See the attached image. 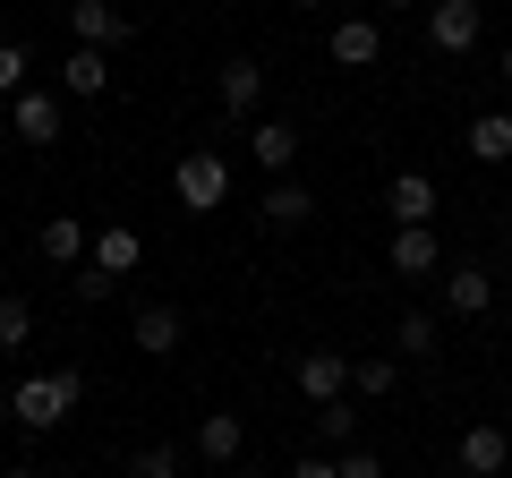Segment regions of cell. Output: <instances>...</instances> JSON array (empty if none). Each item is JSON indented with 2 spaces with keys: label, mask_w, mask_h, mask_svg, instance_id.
<instances>
[{
  "label": "cell",
  "mask_w": 512,
  "mask_h": 478,
  "mask_svg": "<svg viewBox=\"0 0 512 478\" xmlns=\"http://www.w3.org/2000/svg\"><path fill=\"white\" fill-rule=\"evenodd\" d=\"M86 402V368H52V376H26L18 393H9V410H18V427L26 436H52L69 410Z\"/></svg>",
  "instance_id": "6da1fadb"
},
{
  "label": "cell",
  "mask_w": 512,
  "mask_h": 478,
  "mask_svg": "<svg viewBox=\"0 0 512 478\" xmlns=\"http://www.w3.org/2000/svg\"><path fill=\"white\" fill-rule=\"evenodd\" d=\"M171 197H180L188 214H214V205H231V154H222V146L180 154V171H171Z\"/></svg>",
  "instance_id": "7a4b0ae2"
},
{
  "label": "cell",
  "mask_w": 512,
  "mask_h": 478,
  "mask_svg": "<svg viewBox=\"0 0 512 478\" xmlns=\"http://www.w3.org/2000/svg\"><path fill=\"white\" fill-rule=\"evenodd\" d=\"M291 385H299V402H316V410H325V402H342V393H350V350L308 342V350L291 359Z\"/></svg>",
  "instance_id": "3957f363"
},
{
  "label": "cell",
  "mask_w": 512,
  "mask_h": 478,
  "mask_svg": "<svg viewBox=\"0 0 512 478\" xmlns=\"http://www.w3.org/2000/svg\"><path fill=\"white\" fill-rule=\"evenodd\" d=\"M478 35H487V9H478V0H427V43H436L444 60L478 52Z\"/></svg>",
  "instance_id": "277c9868"
},
{
  "label": "cell",
  "mask_w": 512,
  "mask_h": 478,
  "mask_svg": "<svg viewBox=\"0 0 512 478\" xmlns=\"http://www.w3.org/2000/svg\"><path fill=\"white\" fill-rule=\"evenodd\" d=\"M128 35H137V18H128L120 0H69V43H86V52H120Z\"/></svg>",
  "instance_id": "5b68a950"
},
{
  "label": "cell",
  "mask_w": 512,
  "mask_h": 478,
  "mask_svg": "<svg viewBox=\"0 0 512 478\" xmlns=\"http://www.w3.org/2000/svg\"><path fill=\"white\" fill-rule=\"evenodd\" d=\"M436 180H427V171H393V180H384V214L402 222V231H436Z\"/></svg>",
  "instance_id": "8992f818"
},
{
  "label": "cell",
  "mask_w": 512,
  "mask_h": 478,
  "mask_svg": "<svg viewBox=\"0 0 512 478\" xmlns=\"http://www.w3.org/2000/svg\"><path fill=\"white\" fill-rule=\"evenodd\" d=\"M495 291H504L495 265H478V257H453V265H444V308H453V316H487Z\"/></svg>",
  "instance_id": "52a82bcc"
},
{
  "label": "cell",
  "mask_w": 512,
  "mask_h": 478,
  "mask_svg": "<svg viewBox=\"0 0 512 478\" xmlns=\"http://www.w3.org/2000/svg\"><path fill=\"white\" fill-rule=\"evenodd\" d=\"M60 103H69V94H43V86H26L18 103H9V129H18V146H60Z\"/></svg>",
  "instance_id": "ba28073f"
},
{
  "label": "cell",
  "mask_w": 512,
  "mask_h": 478,
  "mask_svg": "<svg viewBox=\"0 0 512 478\" xmlns=\"http://www.w3.org/2000/svg\"><path fill=\"white\" fill-rule=\"evenodd\" d=\"M180 308H171V299H146V308H137V316H128V342H137V350H146V359H171V350H180Z\"/></svg>",
  "instance_id": "9c48e42d"
},
{
  "label": "cell",
  "mask_w": 512,
  "mask_h": 478,
  "mask_svg": "<svg viewBox=\"0 0 512 478\" xmlns=\"http://www.w3.org/2000/svg\"><path fill=\"white\" fill-rule=\"evenodd\" d=\"M239 453H248V419H239V410H205V419H197V461L231 470Z\"/></svg>",
  "instance_id": "30bf717a"
},
{
  "label": "cell",
  "mask_w": 512,
  "mask_h": 478,
  "mask_svg": "<svg viewBox=\"0 0 512 478\" xmlns=\"http://www.w3.org/2000/svg\"><path fill=\"white\" fill-rule=\"evenodd\" d=\"M495 470H512V436L504 427H461V478H495Z\"/></svg>",
  "instance_id": "8fae6325"
},
{
  "label": "cell",
  "mask_w": 512,
  "mask_h": 478,
  "mask_svg": "<svg viewBox=\"0 0 512 478\" xmlns=\"http://www.w3.org/2000/svg\"><path fill=\"white\" fill-rule=\"evenodd\" d=\"M248 154H256V171L291 180V163H299V129H291V120H256V129H248Z\"/></svg>",
  "instance_id": "7c38bea8"
},
{
  "label": "cell",
  "mask_w": 512,
  "mask_h": 478,
  "mask_svg": "<svg viewBox=\"0 0 512 478\" xmlns=\"http://www.w3.org/2000/svg\"><path fill=\"white\" fill-rule=\"evenodd\" d=\"M325 52L342 60V69H376V60H384V26H376V18H342Z\"/></svg>",
  "instance_id": "4fadbf2b"
},
{
  "label": "cell",
  "mask_w": 512,
  "mask_h": 478,
  "mask_svg": "<svg viewBox=\"0 0 512 478\" xmlns=\"http://www.w3.org/2000/svg\"><path fill=\"white\" fill-rule=\"evenodd\" d=\"M103 86H111V52H86V43H69V60H60V94H69V103H94Z\"/></svg>",
  "instance_id": "5bb4252c"
},
{
  "label": "cell",
  "mask_w": 512,
  "mask_h": 478,
  "mask_svg": "<svg viewBox=\"0 0 512 478\" xmlns=\"http://www.w3.org/2000/svg\"><path fill=\"white\" fill-rule=\"evenodd\" d=\"M256 214H265V231H299V222L316 214V197H308V180H274L256 197Z\"/></svg>",
  "instance_id": "9a60e30c"
},
{
  "label": "cell",
  "mask_w": 512,
  "mask_h": 478,
  "mask_svg": "<svg viewBox=\"0 0 512 478\" xmlns=\"http://www.w3.org/2000/svg\"><path fill=\"white\" fill-rule=\"evenodd\" d=\"M35 248H43V265H86L94 257V239H86V222H77V214H52L35 231Z\"/></svg>",
  "instance_id": "2e32d148"
},
{
  "label": "cell",
  "mask_w": 512,
  "mask_h": 478,
  "mask_svg": "<svg viewBox=\"0 0 512 478\" xmlns=\"http://www.w3.org/2000/svg\"><path fill=\"white\" fill-rule=\"evenodd\" d=\"M137 257H146V239L128 231V222H103V231H94V257H86V265H103V274L120 282V274H137Z\"/></svg>",
  "instance_id": "e0dca14e"
},
{
  "label": "cell",
  "mask_w": 512,
  "mask_h": 478,
  "mask_svg": "<svg viewBox=\"0 0 512 478\" xmlns=\"http://www.w3.org/2000/svg\"><path fill=\"white\" fill-rule=\"evenodd\" d=\"M265 103V69L256 60H222V120H248Z\"/></svg>",
  "instance_id": "ac0fdd59"
},
{
  "label": "cell",
  "mask_w": 512,
  "mask_h": 478,
  "mask_svg": "<svg viewBox=\"0 0 512 478\" xmlns=\"http://www.w3.org/2000/svg\"><path fill=\"white\" fill-rule=\"evenodd\" d=\"M444 248H436V231H393V274H410V282H427V274H444Z\"/></svg>",
  "instance_id": "d6986e66"
},
{
  "label": "cell",
  "mask_w": 512,
  "mask_h": 478,
  "mask_svg": "<svg viewBox=\"0 0 512 478\" xmlns=\"http://www.w3.org/2000/svg\"><path fill=\"white\" fill-rule=\"evenodd\" d=\"M461 146H470V163H512V111H478Z\"/></svg>",
  "instance_id": "ffe728a7"
},
{
  "label": "cell",
  "mask_w": 512,
  "mask_h": 478,
  "mask_svg": "<svg viewBox=\"0 0 512 478\" xmlns=\"http://www.w3.org/2000/svg\"><path fill=\"white\" fill-rule=\"evenodd\" d=\"M436 350H444V333H436V316H419V308H410L402 325H393V359H436Z\"/></svg>",
  "instance_id": "44dd1931"
},
{
  "label": "cell",
  "mask_w": 512,
  "mask_h": 478,
  "mask_svg": "<svg viewBox=\"0 0 512 478\" xmlns=\"http://www.w3.org/2000/svg\"><path fill=\"white\" fill-rule=\"evenodd\" d=\"M316 444H325V453H350V444H359V410H350V393L316 410Z\"/></svg>",
  "instance_id": "7402d4cb"
},
{
  "label": "cell",
  "mask_w": 512,
  "mask_h": 478,
  "mask_svg": "<svg viewBox=\"0 0 512 478\" xmlns=\"http://www.w3.org/2000/svg\"><path fill=\"white\" fill-rule=\"evenodd\" d=\"M393 385H402V359H350V393L359 402H384Z\"/></svg>",
  "instance_id": "603a6c76"
},
{
  "label": "cell",
  "mask_w": 512,
  "mask_h": 478,
  "mask_svg": "<svg viewBox=\"0 0 512 478\" xmlns=\"http://www.w3.org/2000/svg\"><path fill=\"white\" fill-rule=\"evenodd\" d=\"M26 77H35V52H26V43H0V103H18Z\"/></svg>",
  "instance_id": "cb8c5ba5"
},
{
  "label": "cell",
  "mask_w": 512,
  "mask_h": 478,
  "mask_svg": "<svg viewBox=\"0 0 512 478\" xmlns=\"http://www.w3.org/2000/svg\"><path fill=\"white\" fill-rule=\"evenodd\" d=\"M35 342V308L26 299H0V350H26Z\"/></svg>",
  "instance_id": "d4e9b609"
},
{
  "label": "cell",
  "mask_w": 512,
  "mask_h": 478,
  "mask_svg": "<svg viewBox=\"0 0 512 478\" xmlns=\"http://www.w3.org/2000/svg\"><path fill=\"white\" fill-rule=\"evenodd\" d=\"M128 478H180V444H146V453H128Z\"/></svg>",
  "instance_id": "484cf974"
},
{
  "label": "cell",
  "mask_w": 512,
  "mask_h": 478,
  "mask_svg": "<svg viewBox=\"0 0 512 478\" xmlns=\"http://www.w3.org/2000/svg\"><path fill=\"white\" fill-rule=\"evenodd\" d=\"M69 282H77V299H86V308H94V299H111V291H120V282H111V274H103V265H77V274H69Z\"/></svg>",
  "instance_id": "4316f807"
},
{
  "label": "cell",
  "mask_w": 512,
  "mask_h": 478,
  "mask_svg": "<svg viewBox=\"0 0 512 478\" xmlns=\"http://www.w3.org/2000/svg\"><path fill=\"white\" fill-rule=\"evenodd\" d=\"M333 470H342V478H384V461L367 453V444H350V453H333Z\"/></svg>",
  "instance_id": "83f0119b"
},
{
  "label": "cell",
  "mask_w": 512,
  "mask_h": 478,
  "mask_svg": "<svg viewBox=\"0 0 512 478\" xmlns=\"http://www.w3.org/2000/svg\"><path fill=\"white\" fill-rule=\"evenodd\" d=\"M291 478H342V470H333V453H299V461H291Z\"/></svg>",
  "instance_id": "f1b7e54d"
},
{
  "label": "cell",
  "mask_w": 512,
  "mask_h": 478,
  "mask_svg": "<svg viewBox=\"0 0 512 478\" xmlns=\"http://www.w3.org/2000/svg\"><path fill=\"white\" fill-rule=\"evenodd\" d=\"M0 478H43V470H26V461H18V470H0Z\"/></svg>",
  "instance_id": "f546056e"
},
{
  "label": "cell",
  "mask_w": 512,
  "mask_h": 478,
  "mask_svg": "<svg viewBox=\"0 0 512 478\" xmlns=\"http://www.w3.org/2000/svg\"><path fill=\"white\" fill-rule=\"evenodd\" d=\"M504 308H512V265H504Z\"/></svg>",
  "instance_id": "4dcf8cb0"
},
{
  "label": "cell",
  "mask_w": 512,
  "mask_h": 478,
  "mask_svg": "<svg viewBox=\"0 0 512 478\" xmlns=\"http://www.w3.org/2000/svg\"><path fill=\"white\" fill-rule=\"evenodd\" d=\"M384 9H419V0H384Z\"/></svg>",
  "instance_id": "1f68e13d"
},
{
  "label": "cell",
  "mask_w": 512,
  "mask_h": 478,
  "mask_svg": "<svg viewBox=\"0 0 512 478\" xmlns=\"http://www.w3.org/2000/svg\"><path fill=\"white\" fill-rule=\"evenodd\" d=\"M239 478H274V470H239Z\"/></svg>",
  "instance_id": "d6a6232c"
},
{
  "label": "cell",
  "mask_w": 512,
  "mask_h": 478,
  "mask_svg": "<svg viewBox=\"0 0 512 478\" xmlns=\"http://www.w3.org/2000/svg\"><path fill=\"white\" fill-rule=\"evenodd\" d=\"M504 77H512V43H504Z\"/></svg>",
  "instance_id": "836d02e7"
},
{
  "label": "cell",
  "mask_w": 512,
  "mask_h": 478,
  "mask_svg": "<svg viewBox=\"0 0 512 478\" xmlns=\"http://www.w3.org/2000/svg\"><path fill=\"white\" fill-rule=\"evenodd\" d=\"M291 9H316V0H291Z\"/></svg>",
  "instance_id": "e575fe53"
}]
</instances>
